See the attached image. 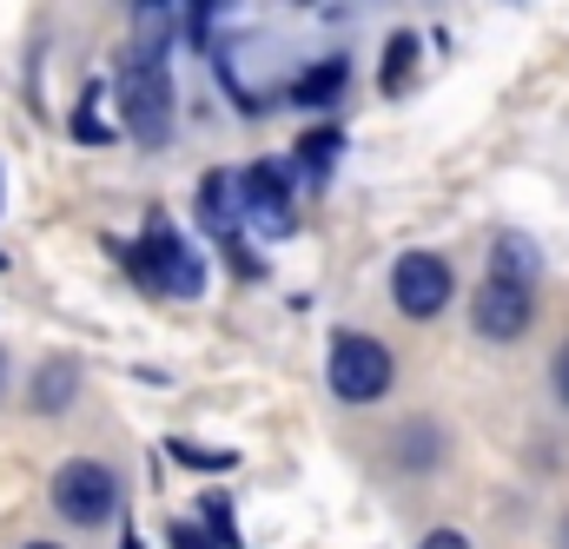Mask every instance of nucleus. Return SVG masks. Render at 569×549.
<instances>
[{
	"mask_svg": "<svg viewBox=\"0 0 569 549\" xmlns=\"http://www.w3.org/2000/svg\"><path fill=\"white\" fill-rule=\"evenodd\" d=\"M166 7H172V0H140V20H146V27H159V13H166Z\"/></svg>",
	"mask_w": 569,
	"mask_h": 549,
	"instance_id": "nucleus-21",
	"label": "nucleus"
},
{
	"mask_svg": "<svg viewBox=\"0 0 569 549\" xmlns=\"http://www.w3.org/2000/svg\"><path fill=\"white\" fill-rule=\"evenodd\" d=\"M537 246L530 239H517V232H503L497 246H490V278H503V285H537Z\"/></svg>",
	"mask_w": 569,
	"mask_h": 549,
	"instance_id": "nucleus-11",
	"label": "nucleus"
},
{
	"mask_svg": "<svg viewBox=\"0 0 569 549\" xmlns=\"http://www.w3.org/2000/svg\"><path fill=\"white\" fill-rule=\"evenodd\" d=\"M172 549H219V543H212L199 523H172Z\"/></svg>",
	"mask_w": 569,
	"mask_h": 549,
	"instance_id": "nucleus-20",
	"label": "nucleus"
},
{
	"mask_svg": "<svg viewBox=\"0 0 569 549\" xmlns=\"http://www.w3.org/2000/svg\"><path fill=\"white\" fill-rule=\"evenodd\" d=\"M20 549H60V543H20Z\"/></svg>",
	"mask_w": 569,
	"mask_h": 549,
	"instance_id": "nucleus-24",
	"label": "nucleus"
},
{
	"mask_svg": "<svg viewBox=\"0 0 569 549\" xmlns=\"http://www.w3.org/2000/svg\"><path fill=\"white\" fill-rule=\"evenodd\" d=\"M557 549H569V517H563V530H557Z\"/></svg>",
	"mask_w": 569,
	"mask_h": 549,
	"instance_id": "nucleus-22",
	"label": "nucleus"
},
{
	"mask_svg": "<svg viewBox=\"0 0 569 549\" xmlns=\"http://www.w3.org/2000/svg\"><path fill=\"white\" fill-rule=\"evenodd\" d=\"M120 113H127V133L140 146L172 139V73H166V33L159 27H146L133 60L120 67Z\"/></svg>",
	"mask_w": 569,
	"mask_h": 549,
	"instance_id": "nucleus-1",
	"label": "nucleus"
},
{
	"mask_svg": "<svg viewBox=\"0 0 569 549\" xmlns=\"http://www.w3.org/2000/svg\"><path fill=\"white\" fill-rule=\"evenodd\" d=\"M199 219H206V232L232 252L239 272L246 278L259 272V259L246 252V232H239V226H246V212H239V172H206V179H199Z\"/></svg>",
	"mask_w": 569,
	"mask_h": 549,
	"instance_id": "nucleus-8",
	"label": "nucleus"
},
{
	"mask_svg": "<svg viewBox=\"0 0 569 549\" xmlns=\"http://www.w3.org/2000/svg\"><path fill=\"white\" fill-rule=\"evenodd\" d=\"M325 385H331L338 405H358V411H365V405L391 398L398 358H391V345L371 338V331H338V338H331V358H325Z\"/></svg>",
	"mask_w": 569,
	"mask_h": 549,
	"instance_id": "nucleus-3",
	"label": "nucleus"
},
{
	"mask_svg": "<svg viewBox=\"0 0 569 549\" xmlns=\"http://www.w3.org/2000/svg\"><path fill=\"white\" fill-rule=\"evenodd\" d=\"M291 199L298 192H291V166L284 159H259V166L239 172V212H246V226H259V239H284L298 226Z\"/></svg>",
	"mask_w": 569,
	"mask_h": 549,
	"instance_id": "nucleus-6",
	"label": "nucleus"
},
{
	"mask_svg": "<svg viewBox=\"0 0 569 549\" xmlns=\"http://www.w3.org/2000/svg\"><path fill=\"white\" fill-rule=\"evenodd\" d=\"M93 107H100V87H93V93H87V107L73 113V133L87 139V146H107V139H113V127H107V120H100Z\"/></svg>",
	"mask_w": 569,
	"mask_h": 549,
	"instance_id": "nucleus-17",
	"label": "nucleus"
},
{
	"mask_svg": "<svg viewBox=\"0 0 569 549\" xmlns=\"http://www.w3.org/2000/svg\"><path fill=\"white\" fill-rule=\"evenodd\" d=\"M199 530H206V537H212L219 549H239V530H232V503H226V497H206V503H199Z\"/></svg>",
	"mask_w": 569,
	"mask_h": 549,
	"instance_id": "nucleus-15",
	"label": "nucleus"
},
{
	"mask_svg": "<svg viewBox=\"0 0 569 549\" xmlns=\"http://www.w3.org/2000/svg\"><path fill=\"white\" fill-rule=\"evenodd\" d=\"M345 87H351V60H345V53H331V60L305 67V73L291 80V93H284V100L311 113V107H338V100H345Z\"/></svg>",
	"mask_w": 569,
	"mask_h": 549,
	"instance_id": "nucleus-9",
	"label": "nucleus"
},
{
	"mask_svg": "<svg viewBox=\"0 0 569 549\" xmlns=\"http://www.w3.org/2000/svg\"><path fill=\"white\" fill-rule=\"evenodd\" d=\"M450 298H457V272H450L443 252H398V266H391V305L411 325H430Z\"/></svg>",
	"mask_w": 569,
	"mask_h": 549,
	"instance_id": "nucleus-5",
	"label": "nucleus"
},
{
	"mask_svg": "<svg viewBox=\"0 0 569 549\" xmlns=\"http://www.w3.org/2000/svg\"><path fill=\"white\" fill-rule=\"evenodd\" d=\"M338 152H345V133H338V127H318V133L298 139V172H305V179L318 186V179H331Z\"/></svg>",
	"mask_w": 569,
	"mask_h": 549,
	"instance_id": "nucleus-14",
	"label": "nucleus"
},
{
	"mask_svg": "<svg viewBox=\"0 0 569 549\" xmlns=\"http://www.w3.org/2000/svg\"><path fill=\"white\" fill-rule=\"evenodd\" d=\"M73 391H80V365H73V358H47L40 378H33V411L60 417L67 405H73Z\"/></svg>",
	"mask_w": 569,
	"mask_h": 549,
	"instance_id": "nucleus-10",
	"label": "nucleus"
},
{
	"mask_svg": "<svg viewBox=\"0 0 569 549\" xmlns=\"http://www.w3.org/2000/svg\"><path fill=\"white\" fill-rule=\"evenodd\" d=\"M166 450H172V457H179L186 470H232V463H239L232 450H199V443H186V437H172Z\"/></svg>",
	"mask_w": 569,
	"mask_h": 549,
	"instance_id": "nucleus-16",
	"label": "nucleus"
},
{
	"mask_svg": "<svg viewBox=\"0 0 569 549\" xmlns=\"http://www.w3.org/2000/svg\"><path fill=\"white\" fill-rule=\"evenodd\" d=\"M443 463V437H437V423H405L398 430V470H437Z\"/></svg>",
	"mask_w": 569,
	"mask_h": 549,
	"instance_id": "nucleus-12",
	"label": "nucleus"
},
{
	"mask_svg": "<svg viewBox=\"0 0 569 549\" xmlns=\"http://www.w3.org/2000/svg\"><path fill=\"white\" fill-rule=\"evenodd\" d=\"M53 510L80 530H100L113 510H120V477L100 463V457H73L53 470Z\"/></svg>",
	"mask_w": 569,
	"mask_h": 549,
	"instance_id": "nucleus-4",
	"label": "nucleus"
},
{
	"mask_svg": "<svg viewBox=\"0 0 569 549\" xmlns=\"http://www.w3.org/2000/svg\"><path fill=\"white\" fill-rule=\"evenodd\" d=\"M470 325H477V338H490V345H517V338L537 325V298H530V285L483 278L477 298H470Z\"/></svg>",
	"mask_w": 569,
	"mask_h": 549,
	"instance_id": "nucleus-7",
	"label": "nucleus"
},
{
	"mask_svg": "<svg viewBox=\"0 0 569 549\" xmlns=\"http://www.w3.org/2000/svg\"><path fill=\"white\" fill-rule=\"evenodd\" d=\"M418 549H477V543H470L463 530H425V537H418Z\"/></svg>",
	"mask_w": 569,
	"mask_h": 549,
	"instance_id": "nucleus-19",
	"label": "nucleus"
},
{
	"mask_svg": "<svg viewBox=\"0 0 569 549\" xmlns=\"http://www.w3.org/2000/svg\"><path fill=\"white\" fill-rule=\"evenodd\" d=\"M0 385H7V351H0Z\"/></svg>",
	"mask_w": 569,
	"mask_h": 549,
	"instance_id": "nucleus-23",
	"label": "nucleus"
},
{
	"mask_svg": "<svg viewBox=\"0 0 569 549\" xmlns=\"http://www.w3.org/2000/svg\"><path fill=\"white\" fill-rule=\"evenodd\" d=\"M0 272H7V252H0Z\"/></svg>",
	"mask_w": 569,
	"mask_h": 549,
	"instance_id": "nucleus-25",
	"label": "nucleus"
},
{
	"mask_svg": "<svg viewBox=\"0 0 569 549\" xmlns=\"http://www.w3.org/2000/svg\"><path fill=\"white\" fill-rule=\"evenodd\" d=\"M113 252H120L127 272L140 278L146 291H159V298H199V291H206V252H192V246L172 232L166 212L146 219L140 246H113Z\"/></svg>",
	"mask_w": 569,
	"mask_h": 549,
	"instance_id": "nucleus-2",
	"label": "nucleus"
},
{
	"mask_svg": "<svg viewBox=\"0 0 569 549\" xmlns=\"http://www.w3.org/2000/svg\"><path fill=\"white\" fill-rule=\"evenodd\" d=\"M550 391H557V405L569 411V345L557 351V358H550Z\"/></svg>",
	"mask_w": 569,
	"mask_h": 549,
	"instance_id": "nucleus-18",
	"label": "nucleus"
},
{
	"mask_svg": "<svg viewBox=\"0 0 569 549\" xmlns=\"http://www.w3.org/2000/svg\"><path fill=\"white\" fill-rule=\"evenodd\" d=\"M411 73H418V33H411V27H398V33H391V47H385L378 87H385V93H405V87H411Z\"/></svg>",
	"mask_w": 569,
	"mask_h": 549,
	"instance_id": "nucleus-13",
	"label": "nucleus"
}]
</instances>
